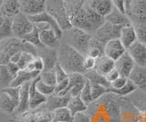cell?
I'll list each match as a JSON object with an SVG mask.
<instances>
[{
  "label": "cell",
  "mask_w": 146,
  "mask_h": 122,
  "mask_svg": "<svg viewBox=\"0 0 146 122\" xmlns=\"http://www.w3.org/2000/svg\"><path fill=\"white\" fill-rule=\"evenodd\" d=\"M24 52V51H23ZM21 53L22 52H17L16 54H14V55L10 57V60H9V62H12V63H16V64H17V62L19 61V58H20V56H21Z\"/></svg>",
  "instance_id": "cell-46"
},
{
  "label": "cell",
  "mask_w": 146,
  "mask_h": 122,
  "mask_svg": "<svg viewBox=\"0 0 146 122\" xmlns=\"http://www.w3.org/2000/svg\"><path fill=\"white\" fill-rule=\"evenodd\" d=\"M21 12L27 16L38 15L45 11V0H20Z\"/></svg>",
  "instance_id": "cell-12"
},
{
  "label": "cell",
  "mask_w": 146,
  "mask_h": 122,
  "mask_svg": "<svg viewBox=\"0 0 146 122\" xmlns=\"http://www.w3.org/2000/svg\"><path fill=\"white\" fill-rule=\"evenodd\" d=\"M54 69H55V72H56L57 82L58 83H60V82H62V81L68 78V74L62 69V67L59 65L58 63H57V64H56V66H55V67H54Z\"/></svg>",
  "instance_id": "cell-40"
},
{
  "label": "cell",
  "mask_w": 146,
  "mask_h": 122,
  "mask_svg": "<svg viewBox=\"0 0 146 122\" xmlns=\"http://www.w3.org/2000/svg\"><path fill=\"white\" fill-rule=\"evenodd\" d=\"M121 28L122 26L112 25L111 23L105 20L104 24L96 31L93 36L96 38H98L100 42L105 44L110 40L120 38Z\"/></svg>",
  "instance_id": "cell-8"
},
{
  "label": "cell",
  "mask_w": 146,
  "mask_h": 122,
  "mask_svg": "<svg viewBox=\"0 0 146 122\" xmlns=\"http://www.w3.org/2000/svg\"><path fill=\"white\" fill-rule=\"evenodd\" d=\"M129 79L137 88L146 92V67L135 66L129 76Z\"/></svg>",
  "instance_id": "cell-16"
},
{
  "label": "cell",
  "mask_w": 146,
  "mask_h": 122,
  "mask_svg": "<svg viewBox=\"0 0 146 122\" xmlns=\"http://www.w3.org/2000/svg\"><path fill=\"white\" fill-rule=\"evenodd\" d=\"M96 65V59L93 57H91L90 56H85L83 59V67L84 70L86 71V73L88 71L93 70L95 69Z\"/></svg>",
  "instance_id": "cell-41"
},
{
  "label": "cell",
  "mask_w": 146,
  "mask_h": 122,
  "mask_svg": "<svg viewBox=\"0 0 146 122\" xmlns=\"http://www.w3.org/2000/svg\"><path fill=\"white\" fill-rule=\"evenodd\" d=\"M17 103L14 101L6 92L1 91L0 93V110L13 114L17 108Z\"/></svg>",
  "instance_id": "cell-26"
},
{
  "label": "cell",
  "mask_w": 146,
  "mask_h": 122,
  "mask_svg": "<svg viewBox=\"0 0 146 122\" xmlns=\"http://www.w3.org/2000/svg\"><path fill=\"white\" fill-rule=\"evenodd\" d=\"M65 32L68 33V40L66 43L86 56L89 43L93 36L82 29L74 28V26Z\"/></svg>",
  "instance_id": "cell-5"
},
{
  "label": "cell",
  "mask_w": 146,
  "mask_h": 122,
  "mask_svg": "<svg viewBox=\"0 0 146 122\" xmlns=\"http://www.w3.org/2000/svg\"><path fill=\"white\" fill-rule=\"evenodd\" d=\"M31 82H27L20 86L19 91V103H18L17 108L15 111V114L17 113L25 112L29 109V88Z\"/></svg>",
  "instance_id": "cell-19"
},
{
  "label": "cell",
  "mask_w": 146,
  "mask_h": 122,
  "mask_svg": "<svg viewBox=\"0 0 146 122\" xmlns=\"http://www.w3.org/2000/svg\"><path fill=\"white\" fill-rule=\"evenodd\" d=\"M25 69L29 71H36V72H39V73H42L45 70V63H44L43 58L40 56H36L33 61H32Z\"/></svg>",
  "instance_id": "cell-36"
},
{
  "label": "cell",
  "mask_w": 146,
  "mask_h": 122,
  "mask_svg": "<svg viewBox=\"0 0 146 122\" xmlns=\"http://www.w3.org/2000/svg\"><path fill=\"white\" fill-rule=\"evenodd\" d=\"M58 63L67 73H80L85 74L86 71L83 67L84 55L72 47L67 43H61L57 49Z\"/></svg>",
  "instance_id": "cell-2"
},
{
  "label": "cell",
  "mask_w": 146,
  "mask_h": 122,
  "mask_svg": "<svg viewBox=\"0 0 146 122\" xmlns=\"http://www.w3.org/2000/svg\"><path fill=\"white\" fill-rule=\"evenodd\" d=\"M126 15L132 25L146 24V0H131Z\"/></svg>",
  "instance_id": "cell-6"
},
{
  "label": "cell",
  "mask_w": 146,
  "mask_h": 122,
  "mask_svg": "<svg viewBox=\"0 0 146 122\" xmlns=\"http://www.w3.org/2000/svg\"><path fill=\"white\" fill-rule=\"evenodd\" d=\"M36 78L33 81H31L29 88V109H36V108L44 106L48 100V97L41 94L36 87Z\"/></svg>",
  "instance_id": "cell-13"
},
{
  "label": "cell",
  "mask_w": 146,
  "mask_h": 122,
  "mask_svg": "<svg viewBox=\"0 0 146 122\" xmlns=\"http://www.w3.org/2000/svg\"><path fill=\"white\" fill-rule=\"evenodd\" d=\"M127 51L126 47L120 40V38H115L110 40L104 44V55L116 61Z\"/></svg>",
  "instance_id": "cell-9"
},
{
  "label": "cell",
  "mask_w": 146,
  "mask_h": 122,
  "mask_svg": "<svg viewBox=\"0 0 146 122\" xmlns=\"http://www.w3.org/2000/svg\"><path fill=\"white\" fill-rule=\"evenodd\" d=\"M6 18L7 17H5L1 13H0V26H1L3 24H4V22H5V20H6Z\"/></svg>",
  "instance_id": "cell-48"
},
{
  "label": "cell",
  "mask_w": 146,
  "mask_h": 122,
  "mask_svg": "<svg viewBox=\"0 0 146 122\" xmlns=\"http://www.w3.org/2000/svg\"><path fill=\"white\" fill-rule=\"evenodd\" d=\"M127 52L137 66L146 67V44L136 41L127 49Z\"/></svg>",
  "instance_id": "cell-10"
},
{
  "label": "cell",
  "mask_w": 146,
  "mask_h": 122,
  "mask_svg": "<svg viewBox=\"0 0 146 122\" xmlns=\"http://www.w3.org/2000/svg\"><path fill=\"white\" fill-rule=\"evenodd\" d=\"M33 29L34 24L24 13L21 12L12 18V30L15 38L23 39Z\"/></svg>",
  "instance_id": "cell-7"
},
{
  "label": "cell",
  "mask_w": 146,
  "mask_h": 122,
  "mask_svg": "<svg viewBox=\"0 0 146 122\" xmlns=\"http://www.w3.org/2000/svg\"><path fill=\"white\" fill-rule=\"evenodd\" d=\"M14 78L15 76L9 72L7 65H0V88L3 89L10 87Z\"/></svg>",
  "instance_id": "cell-29"
},
{
  "label": "cell",
  "mask_w": 146,
  "mask_h": 122,
  "mask_svg": "<svg viewBox=\"0 0 146 122\" xmlns=\"http://www.w3.org/2000/svg\"><path fill=\"white\" fill-rule=\"evenodd\" d=\"M7 69L9 70V72L14 76H16L17 74L19 72L20 69L19 67L17 66V64H16V63H12V62H8L7 64Z\"/></svg>",
  "instance_id": "cell-45"
},
{
  "label": "cell",
  "mask_w": 146,
  "mask_h": 122,
  "mask_svg": "<svg viewBox=\"0 0 146 122\" xmlns=\"http://www.w3.org/2000/svg\"><path fill=\"white\" fill-rule=\"evenodd\" d=\"M105 20L111 23L112 25L120 26H124L131 24L128 16L126 14H123L121 11H119L115 7H113L111 13L105 16Z\"/></svg>",
  "instance_id": "cell-22"
},
{
  "label": "cell",
  "mask_w": 146,
  "mask_h": 122,
  "mask_svg": "<svg viewBox=\"0 0 146 122\" xmlns=\"http://www.w3.org/2000/svg\"><path fill=\"white\" fill-rule=\"evenodd\" d=\"M91 84V94H92L93 101H96L103 97L105 94L109 92V88L100 84Z\"/></svg>",
  "instance_id": "cell-37"
},
{
  "label": "cell",
  "mask_w": 146,
  "mask_h": 122,
  "mask_svg": "<svg viewBox=\"0 0 146 122\" xmlns=\"http://www.w3.org/2000/svg\"><path fill=\"white\" fill-rule=\"evenodd\" d=\"M85 4L104 17L109 15L113 8L111 0H85Z\"/></svg>",
  "instance_id": "cell-15"
},
{
  "label": "cell",
  "mask_w": 146,
  "mask_h": 122,
  "mask_svg": "<svg viewBox=\"0 0 146 122\" xmlns=\"http://www.w3.org/2000/svg\"><path fill=\"white\" fill-rule=\"evenodd\" d=\"M71 96L70 94L65 96H58V95H51L48 97V100L45 104V107L50 111H54L59 107H67L70 100Z\"/></svg>",
  "instance_id": "cell-21"
},
{
  "label": "cell",
  "mask_w": 146,
  "mask_h": 122,
  "mask_svg": "<svg viewBox=\"0 0 146 122\" xmlns=\"http://www.w3.org/2000/svg\"><path fill=\"white\" fill-rule=\"evenodd\" d=\"M80 96L82 100H83L88 106L90 105L92 102H94L93 98H92V94H91V84L88 79L86 80V83L84 85L83 88L81 90Z\"/></svg>",
  "instance_id": "cell-35"
},
{
  "label": "cell",
  "mask_w": 146,
  "mask_h": 122,
  "mask_svg": "<svg viewBox=\"0 0 146 122\" xmlns=\"http://www.w3.org/2000/svg\"><path fill=\"white\" fill-rule=\"evenodd\" d=\"M35 47L17 38H10L0 42V65H7L10 57L17 52L29 51L38 56Z\"/></svg>",
  "instance_id": "cell-3"
},
{
  "label": "cell",
  "mask_w": 146,
  "mask_h": 122,
  "mask_svg": "<svg viewBox=\"0 0 146 122\" xmlns=\"http://www.w3.org/2000/svg\"><path fill=\"white\" fill-rule=\"evenodd\" d=\"M0 13L7 18H13L19 13H21V4L20 0H4Z\"/></svg>",
  "instance_id": "cell-17"
},
{
  "label": "cell",
  "mask_w": 146,
  "mask_h": 122,
  "mask_svg": "<svg viewBox=\"0 0 146 122\" xmlns=\"http://www.w3.org/2000/svg\"><path fill=\"white\" fill-rule=\"evenodd\" d=\"M121 75H120V73H119V71L115 69V67H114L112 70L110 71L109 73L107 75H105L104 76H105V78H106V80L108 81V82L110 84H111L113 81L116 80Z\"/></svg>",
  "instance_id": "cell-43"
},
{
  "label": "cell",
  "mask_w": 146,
  "mask_h": 122,
  "mask_svg": "<svg viewBox=\"0 0 146 122\" xmlns=\"http://www.w3.org/2000/svg\"><path fill=\"white\" fill-rule=\"evenodd\" d=\"M138 89L136 86L131 82L130 79H128L127 83L123 86V87L120 89H109V92H111L113 94L117 95L118 97H125L133 93L134 91Z\"/></svg>",
  "instance_id": "cell-31"
},
{
  "label": "cell",
  "mask_w": 146,
  "mask_h": 122,
  "mask_svg": "<svg viewBox=\"0 0 146 122\" xmlns=\"http://www.w3.org/2000/svg\"><path fill=\"white\" fill-rule=\"evenodd\" d=\"M41 73L36 71H29L27 69H20L19 72L14 78L13 82L11 83L10 87H20L23 84L31 82L36 78H38Z\"/></svg>",
  "instance_id": "cell-20"
},
{
  "label": "cell",
  "mask_w": 146,
  "mask_h": 122,
  "mask_svg": "<svg viewBox=\"0 0 146 122\" xmlns=\"http://www.w3.org/2000/svg\"><path fill=\"white\" fill-rule=\"evenodd\" d=\"M104 55V44L100 42L98 38H96L94 36L91 38L88 46V51L86 56H90L91 57L98 59L99 57Z\"/></svg>",
  "instance_id": "cell-25"
},
{
  "label": "cell",
  "mask_w": 146,
  "mask_h": 122,
  "mask_svg": "<svg viewBox=\"0 0 146 122\" xmlns=\"http://www.w3.org/2000/svg\"><path fill=\"white\" fill-rule=\"evenodd\" d=\"M136 30L137 38L138 41L146 44V24H138L133 25Z\"/></svg>",
  "instance_id": "cell-39"
},
{
  "label": "cell",
  "mask_w": 146,
  "mask_h": 122,
  "mask_svg": "<svg viewBox=\"0 0 146 122\" xmlns=\"http://www.w3.org/2000/svg\"><path fill=\"white\" fill-rule=\"evenodd\" d=\"M40 79L43 81L44 83L48 84L49 86H54L56 87L57 85V76H56V72L55 69H49V70H45L39 76Z\"/></svg>",
  "instance_id": "cell-33"
},
{
  "label": "cell",
  "mask_w": 146,
  "mask_h": 122,
  "mask_svg": "<svg viewBox=\"0 0 146 122\" xmlns=\"http://www.w3.org/2000/svg\"><path fill=\"white\" fill-rule=\"evenodd\" d=\"M36 55L29 51H24L21 53V56L19 58V61L17 62V66L19 67L20 69H25L30 63L33 61Z\"/></svg>",
  "instance_id": "cell-38"
},
{
  "label": "cell",
  "mask_w": 146,
  "mask_h": 122,
  "mask_svg": "<svg viewBox=\"0 0 146 122\" xmlns=\"http://www.w3.org/2000/svg\"><path fill=\"white\" fill-rule=\"evenodd\" d=\"M38 56H40L43 58L45 63V70H49L54 69L55 66L58 63L57 49H50L48 47H44L43 52L38 53Z\"/></svg>",
  "instance_id": "cell-24"
},
{
  "label": "cell",
  "mask_w": 146,
  "mask_h": 122,
  "mask_svg": "<svg viewBox=\"0 0 146 122\" xmlns=\"http://www.w3.org/2000/svg\"><path fill=\"white\" fill-rule=\"evenodd\" d=\"M39 32L40 41L45 47H48L50 49H58L59 45V39L57 34L52 28H46Z\"/></svg>",
  "instance_id": "cell-14"
},
{
  "label": "cell",
  "mask_w": 146,
  "mask_h": 122,
  "mask_svg": "<svg viewBox=\"0 0 146 122\" xmlns=\"http://www.w3.org/2000/svg\"><path fill=\"white\" fill-rule=\"evenodd\" d=\"M36 89H38L41 94H43L46 97H49L55 93V87L54 86H49L48 84L44 83L43 81L40 79L39 76L38 78V79H36Z\"/></svg>",
  "instance_id": "cell-34"
},
{
  "label": "cell",
  "mask_w": 146,
  "mask_h": 122,
  "mask_svg": "<svg viewBox=\"0 0 146 122\" xmlns=\"http://www.w3.org/2000/svg\"><path fill=\"white\" fill-rule=\"evenodd\" d=\"M124 1L127 3V7H128V6H129V4H130V2H131V0H124Z\"/></svg>",
  "instance_id": "cell-49"
},
{
  "label": "cell",
  "mask_w": 146,
  "mask_h": 122,
  "mask_svg": "<svg viewBox=\"0 0 146 122\" xmlns=\"http://www.w3.org/2000/svg\"><path fill=\"white\" fill-rule=\"evenodd\" d=\"M115 67V61L112 60L107 56H102L96 59V65H95V70L99 74L105 76L107 75L111 70H112Z\"/></svg>",
  "instance_id": "cell-23"
},
{
  "label": "cell",
  "mask_w": 146,
  "mask_h": 122,
  "mask_svg": "<svg viewBox=\"0 0 146 122\" xmlns=\"http://www.w3.org/2000/svg\"><path fill=\"white\" fill-rule=\"evenodd\" d=\"M128 79H129L128 78L120 76L116 80H114L113 82L111 84V88H110L109 89H120V88H121L123 86L127 83Z\"/></svg>",
  "instance_id": "cell-42"
},
{
  "label": "cell",
  "mask_w": 146,
  "mask_h": 122,
  "mask_svg": "<svg viewBox=\"0 0 146 122\" xmlns=\"http://www.w3.org/2000/svg\"><path fill=\"white\" fill-rule=\"evenodd\" d=\"M136 64L134 63L133 59L127 51L115 61V69L119 71L121 76L128 78H129L131 71L133 70Z\"/></svg>",
  "instance_id": "cell-11"
},
{
  "label": "cell",
  "mask_w": 146,
  "mask_h": 122,
  "mask_svg": "<svg viewBox=\"0 0 146 122\" xmlns=\"http://www.w3.org/2000/svg\"><path fill=\"white\" fill-rule=\"evenodd\" d=\"M22 40L26 43H29V44L32 45V46H34L36 48H44L45 47L40 41L38 30L36 29L35 26H34V29L32 30L30 33L27 34Z\"/></svg>",
  "instance_id": "cell-30"
},
{
  "label": "cell",
  "mask_w": 146,
  "mask_h": 122,
  "mask_svg": "<svg viewBox=\"0 0 146 122\" xmlns=\"http://www.w3.org/2000/svg\"><path fill=\"white\" fill-rule=\"evenodd\" d=\"M72 122H90V119L89 115L86 114V112H81L74 115Z\"/></svg>",
  "instance_id": "cell-44"
},
{
  "label": "cell",
  "mask_w": 146,
  "mask_h": 122,
  "mask_svg": "<svg viewBox=\"0 0 146 122\" xmlns=\"http://www.w3.org/2000/svg\"><path fill=\"white\" fill-rule=\"evenodd\" d=\"M67 107H68V109L71 111L73 115H76L78 113L86 112L89 106L82 100L80 96L79 95V96H76V97H71Z\"/></svg>",
  "instance_id": "cell-27"
},
{
  "label": "cell",
  "mask_w": 146,
  "mask_h": 122,
  "mask_svg": "<svg viewBox=\"0 0 146 122\" xmlns=\"http://www.w3.org/2000/svg\"><path fill=\"white\" fill-rule=\"evenodd\" d=\"M3 1H4V0H0V7H1V6H2V4H3Z\"/></svg>",
  "instance_id": "cell-50"
},
{
  "label": "cell",
  "mask_w": 146,
  "mask_h": 122,
  "mask_svg": "<svg viewBox=\"0 0 146 122\" xmlns=\"http://www.w3.org/2000/svg\"><path fill=\"white\" fill-rule=\"evenodd\" d=\"M68 5H73V4H78V3H81L84 2L85 0H64Z\"/></svg>",
  "instance_id": "cell-47"
},
{
  "label": "cell",
  "mask_w": 146,
  "mask_h": 122,
  "mask_svg": "<svg viewBox=\"0 0 146 122\" xmlns=\"http://www.w3.org/2000/svg\"><path fill=\"white\" fill-rule=\"evenodd\" d=\"M13 30H12V18H6L4 24L0 26V42L5 39L13 38Z\"/></svg>",
  "instance_id": "cell-32"
},
{
  "label": "cell",
  "mask_w": 146,
  "mask_h": 122,
  "mask_svg": "<svg viewBox=\"0 0 146 122\" xmlns=\"http://www.w3.org/2000/svg\"><path fill=\"white\" fill-rule=\"evenodd\" d=\"M120 40L123 44L126 49L129 48L131 45H133L136 41H138L135 28L132 24L122 26L120 34Z\"/></svg>",
  "instance_id": "cell-18"
},
{
  "label": "cell",
  "mask_w": 146,
  "mask_h": 122,
  "mask_svg": "<svg viewBox=\"0 0 146 122\" xmlns=\"http://www.w3.org/2000/svg\"><path fill=\"white\" fill-rule=\"evenodd\" d=\"M118 96L108 92L98 100L89 105L90 122H121L120 105L116 101Z\"/></svg>",
  "instance_id": "cell-1"
},
{
  "label": "cell",
  "mask_w": 146,
  "mask_h": 122,
  "mask_svg": "<svg viewBox=\"0 0 146 122\" xmlns=\"http://www.w3.org/2000/svg\"><path fill=\"white\" fill-rule=\"evenodd\" d=\"M54 120L53 122H72L74 115L68 109V107H59L53 111Z\"/></svg>",
  "instance_id": "cell-28"
},
{
  "label": "cell",
  "mask_w": 146,
  "mask_h": 122,
  "mask_svg": "<svg viewBox=\"0 0 146 122\" xmlns=\"http://www.w3.org/2000/svg\"><path fill=\"white\" fill-rule=\"evenodd\" d=\"M45 11L58 22L63 32L73 28L64 0H45Z\"/></svg>",
  "instance_id": "cell-4"
}]
</instances>
